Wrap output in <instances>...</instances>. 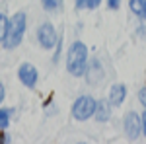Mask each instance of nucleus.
I'll list each match as a JSON object with an SVG mask.
<instances>
[{
    "instance_id": "nucleus-1",
    "label": "nucleus",
    "mask_w": 146,
    "mask_h": 144,
    "mask_svg": "<svg viewBox=\"0 0 146 144\" xmlns=\"http://www.w3.org/2000/svg\"><path fill=\"white\" fill-rule=\"evenodd\" d=\"M66 70L72 76H84L88 70V47L82 41H74L66 55Z\"/></svg>"
},
{
    "instance_id": "nucleus-2",
    "label": "nucleus",
    "mask_w": 146,
    "mask_h": 144,
    "mask_svg": "<svg viewBox=\"0 0 146 144\" xmlns=\"http://www.w3.org/2000/svg\"><path fill=\"white\" fill-rule=\"evenodd\" d=\"M25 23H27L25 12H16L8 20V29H6V37H4V47L6 49H16L22 43L23 33H25Z\"/></svg>"
},
{
    "instance_id": "nucleus-3",
    "label": "nucleus",
    "mask_w": 146,
    "mask_h": 144,
    "mask_svg": "<svg viewBox=\"0 0 146 144\" xmlns=\"http://www.w3.org/2000/svg\"><path fill=\"white\" fill-rule=\"evenodd\" d=\"M96 105H98V101L92 96H80L78 100L72 103V117L76 121H86V119L94 117Z\"/></svg>"
},
{
    "instance_id": "nucleus-4",
    "label": "nucleus",
    "mask_w": 146,
    "mask_h": 144,
    "mask_svg": "<svg viewBox=\"0 0 146 144\" xmlns=\"http://www.w3.org/2000/svg\"><path fill=\"white\" fill-rule=\"evenodd\" d=\"M37 41H39V45L43 47V49H47V51H51L53 47L56 45V29L53 27V23H41L39 27H37Z\"/></svg>"
},
{
    "instance_id": "nucleus-5",
    "label": "nucleus",
    "mask_w": 146,
    "mask_h": 144,
    "mask_svg": "<svg viewBox=\"0 0 146 144\" xmlns=\"http://www.w3.org/2000/svg\"><path fill=\"white\" fill-rule=\"evenodd\" d=\"M123 125H125V133H127V136L131 140H136L140 136V133H142V121H140V117L136 115L135 111H129L125 115Z\"/></svg>"
},
{
    "instance_id": "nucleus-6",
    "label": "nucleus",
    "mask_w": 146,
    "mask_h": 144,
    "mask_svg": "<svg viewBox=\"0 0 146 144\" xmlns=\"http://www.w3.org/2000/svg\"><path fill=\"white\" fill-rule=\"evenodd\" d=\"M37 68L33 64H29V62H23L22 66L18 68V78H20V82H22L23 86L27 90H33L35 84H37Z\"/></svg>"
},
{
    "instance_id": "nucleus-7",
    "label": "nucleus",
    "mask_w": 146,
    "mask_h": 144,
    "mask_svg": "<svg viewBox=\"0 0 146 144\" xmlns=\"http://www.w3.org/2000/svg\"><path fill=\"white\" fill-rule=\"evenodd\" d=\"M94 117H96V119H98L100 123L109 121V117H111V101H109V100H101V101H98Z\"/></svg>"
},
{
    "instance_id": "nucleus-8",
    "label": "nucleus",
    "mask_w": 146,
    "mask_h": 144,
    "mask_svg": "<svg viewBox=\"0 0 146 144\" xmlns=\"http://www.w3.org/2000/svg\"><path fill=\"white\" fill-rule=\"evenodd\" d=\"M125 98H127V88H125V84H115L111 88V92H109V98H107V100L111 101V105L119 107L125 101Z\"/></svg>"
},
{
    "instance_id": "nucleus-9",
    "label": "nucleus",
    "mask_w": 146,
    "mask_h": 144,
    "mask_svg": "<svg viewBox=\"0 0 146 144\" xmlns=\"http://www.w3.org/2000/svg\"><path fill=\"white\" fill-rule=\"evenodd\" d=\"M86 76H88V82H92V84H98L101 78H103V66H101L98 60H92V64H88Z\"/></svg>"
},
{
    "instance_id": "nucleus-10",
    "label": "nucleus",
    "mask_w": 146,
    "mask_h": 144,
    "mask_svg": "<svg viewBox=\"0 0 146 144\" xmlns=\"http://www.w3.org/2000/svg\"><path fill=\"white\" fill-rule=\"evenodd\" d=\"M129 6L136 18H146V0H129Z\"/></svg>"
},
{
    "instance_id": "nucleus-11",
    "label": "nucleus",
    "mask_w": 146,
    "mask_h": 144,
    "mask_svg": "<svg viewBox=\"0 0 146 144\" xmlns=\"http://www.w3.org/2000/svg\"><path fill=\"white\" fill-rule=\"evenodd\" d=\"M78 10H94L101 4V0H74Z\"/></svg>"
},
{
    "instance_id": "nucleus-12",
    "label": "nucleus",
    "mask_w": 146,
    "mask_h": 144,
    "mask_svg": "<svg viewBox=\"0 0 146 144\" xmlns=\"http://www.w3.org/2000/svg\"><path fill=\"white\" fill-rule=\"evenodd\" d=\"M41 4L49 12H55V10H60L62 8V0H41Z\"/></svg>"
},
{
    "instance_id": "nucleus-13",
    "label": "nucleus",
    "mask_w": 146,
    "mask_h": 144,
    "mask_svg": "<svg viewBox=\"0 0 146 144\" xmlns=\"http://www.w3.org/2000/svg\"><path fill=\"white\" fill-rule=\"evenodd\" d=\"M10 115H12V109H0V131L8 129V125H10Z\"/></svg>"
},
{
    "instance_id": "nucleus-14",
    "label": "nucleus",
    "mask_w": 146,
    "mask_h": 144,
    "mask_svg": "<svg viewBox=\"0 0 146 144\" xmlns=\"http://www.w3.org/2000/svg\"><path fill=\"white\" fill-rule=\"evenodd\" d=\"M6 29H8V18L0 12V43H4V37H6Z\"/></svg>"
},
{
    "instance_id": "nucleus-15",
    "label": "nucleus",
    "mask_w": 146,
    "mask_h": 144,
    "mask_svg": "<svg viewBox=\"0 0 146 144\" xmlns=\"http://www.w3.org/2000/svg\"><path fill=\"white\" fill-rule=\"evenodd\" d=\"M138 101H140V103L146 107V88H142L140 92H138Z\"/></svg>"
},
{
    "instance_id": "nucleus-16",
    "label": "nucleus",
    "mask_w": 146,
    "mask_h": 144,
    "mask_svg": "<svg viewBox=\"0 0 146 144\" xmlns=\"http://www.w3.org/2000/svg\"><path fill=\"white\" fill-rule=\"evenodd\" d=\"M107 6H109L111 10H117V8L121 6V0H107Z\"/></svg>"
},
{
    "instance_id": "nucleus-17",
    "label": "nucleus",
    "mask_w": 146,
    "mask_h": 144,
    "mask_svg": "<svg viewBox=\"0 0 146 144\" xmlns=\"http://www.w3.org/2000/svg\"><path fill=\"white\" fill-rule=\"evenodd\" d=\"M2 101H4V86L0 84V103H2Z\"/></svg>"
},
{
    "instance_id": "nucleus-18",
    "label": "nucleus",
    "mask_w": 146,
    "mask_h": 144,
    "mask_svg": "<svg viewBox=\"0 0 146 144\" xmlns=\"http://www.w3.org/2000/svg\"><path fill=\"white\" fill-rule=\"evenodd\" d=\"M142 131H144V134H146V113H144V117H142Z\"/></svg>"
},
{
    "instance_id": "nucleus-19",
    "label": "nucleus",
    "mask_w": 146,
    "mask_h": 144,
    "mask_svg": "<svg viewBox=\"0 0 146 144\" xmlns=\"http://www.w3.org/2000/svg\"><path fill=\"white\" fill-rule=\"evenodd\" d=\"M0 140H2V142H8V136H4V134H0Z\"/></svg>"
}]
</instances>
